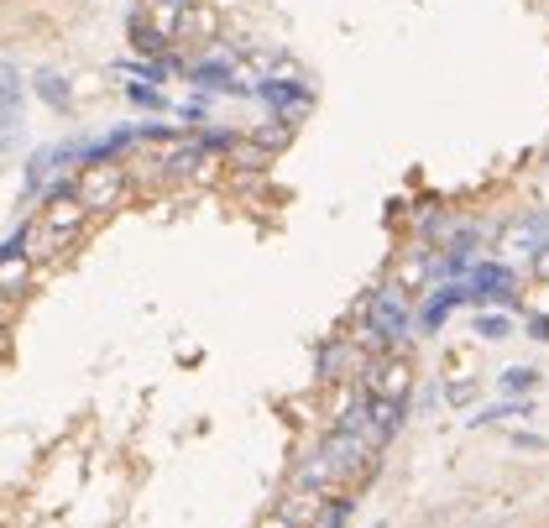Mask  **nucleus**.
Returning <instances> with one entry per match:
<instances>
[{
    "label": "nucleus",
    "mask_w": 549,
    "mask_h": 528,
    "mask_svg": "<svg viewBox=\"0 0 549 528\" xmlns=\"http://www.w3.org/2000/svg\"><path fill=\"white\" fill-rule=\"evenodd\" d=\"M408 330H414V309H408V293L398 283H382L372 298H366V325H361V346L372 351H403Z\"/></svg>",
    "instance_id": "obj_1"
},
{
    "label": "nucleus",
    "mask_w": 549,
    "mask_h": 528,
    "mask_svg": "<svg viewBox=\"0 0 549 528\" xmlns=\"http://www.w3.org/2000/svg\"><path fill=\"white\" fill-rule=\"evenodd\" d=\"M74 189H79V204H84L89 215H95V210H110V204L126 194V173H121V168L95 163V168H84V173H79Z\"/></svg>",
    "instance_id": "obj_2"
},
{
    "label": "nucleus",
    "mask_w": 549,
    "mask_h": 528,
    "mask_svg": "<svg viewBox=\"0 0 549 528\" xmlns=\"http://www.w3.org/2000/svg\"><path fill=\"white\" fill-rule=\"evenodd\" d=\"M466 293H471V304H513V267L476 262L466 272Z\"/></svg>",
    "instance_id": "obj_3"
},
{
    "label": "nucleus",
    "mask_w": 549,
    "mask_h": 528,
    "mask_svg": "<svg viewBox=\"0 0 549 528\" xmlns=\"http://www.w3.org/2000/svg\"><path fill=\"white\" fill-rule=\"evenodd\" d=\"M502 246L508 251H529V257H539V251L549 246V210H529L518 215L508 231H502Z\"/></svg>",
    "instance_id": "obj_4"
},
{
    "label": "nucleus",
    "mask_w": 549,
    "mask_h": 528,
    "mask_svg": "<svg viewBox=\"0 0 549 528\" xmlns=\"http://www.w3.org/2000/svg\"><path fill=\"white\" fill-rule=\"evenodd\" d=\"M398 429H403V403H393V398H372V393H366V445L382 450Z\"/></svg>",
    "instance_id": "obj_5"
},
{
    "label": "nucleus",
    "mask_w": 549,
    "mask_h": 528,
    "mask_svg": "<svg viewBox=\"0 0 549 528\" xmlns=\"http://www.w3.org/2000/svg\"><path fill=\"white\" fill-rule=\"evenodd\" d=\"M455 304H471L466 283H445L440 293H429V298H424V309H419V330H440Z\"/></svg>",
    "instance_id": "obj_6"
},
{
    "label": "nucleus",
    "mask_w": 549,
    "mask_h": 528,
    "mask_svg": "<svg viewBox=\"0 0 549 528\" xmlns=\"http://www.w3.org/2000/svg\"><path fill=\"white\" fill-rule=\"evenodd\" d=\"M325 492H304V487H293L288 497H283V508H278V518L288 523V528H309V523H319V513H325Z\"/></svg>",
    "instance_id": "obj_7"
},
{
    "label": "nucleus",
    "mask_w": 549,
    "mask_h": 528,
    "mask_svg": "<svg viewBox=\"0 0 549 528\" xmlns=\"http://www.w3.org/2000/svg\"><path fill=\"white\" fill-rule=\"evenodd\" d=\"M257 95H262L267 105H278V110H288V116H304V110H309V84L267 79V84H257Z\"/></svg>",
    "instance_id": "obj_8"
},
{
    "label": "nucleus",
    "mask_w": 549,
    "mask_h": 528,
    "mask_svg": "<svg viewBox=\"0 0 549 528\" xmlns=\"http://www.w3.org/2000/svg\"><path fill=\"white\" fill-rule=\"evenodd\" d=\"M434 278V251H424V246H414L408 257L398 262V272H393V283L403 288V293H414V288H424Z\"/></svg>",
    "instance_id": "obj_9"
},
{
    "label": "nucleus",
    "mask_w": 549,
    "mask_h": 528,
    "mask_svg": "<svg viewBox=\"0 0 549 528\" xmlns=\"http://www.w3.org/2000/svg\"><path fill=\"white\" fill-rule=\"evenodd\" d=\"M351 361H356L351 340H330V346H319V382H340Z\"/></svg>",
    "instance_id": "obj_10"
},
{
    "label": "nucleus",
    "mask_w": 549,
    "mask_h": 528,
    "mask_svg": "<svg viewBox=\"0 0 549 528\" xmlns=\"http://www.w3.org/2000/svg\"><path fill=\"white\" fill-rule=\"evenodd\" d=\"M37 95L48 100L53 110H68V100H74V89H68V79H63V74H53V68H42V74H37Z\"/></svg>",
    "instance_id": "obj_11"
},
{
    "label": "nucleus",
    "mask_w": 549,
    "mask_h": 528,
    "mask_svg": "<svg viewBox=\"0 0 549 528\" xmlns=\"http://www.w3.org/2000/svg\"><path fill=\"white\" fill-rule=\"evenodd\" d=\"M63 157H74V147H42V152L32 157V168H27V183H32V189L53 173V163H63Z\"/></svg>",
    "instance_id": "obj_12"
},
{
    "label": "nucleus",
    "mask_w": 549,
    "mask_h": 528,
    "mask_svg": "<svg viewBox=\"0 0 549 528\" xmlns=\"http://www.w3.org/2000/svg\"><path fill=\"white\" fill-rule=\"evenodd\" d=\"M16 100H21V74L11 63H0V116H11Z\"/></svg>",
    "instance_id": "obj_13"
},
{
    "label": "nucleus",
    "mask_w": 549,
    "mask_h": 528,
    "mask_svg": "<svg viewBox=\"0 0 549 528\" xmlns=\"http://www.w3.org/2000/svg\"><path fill=\"white\" fill-rule=\"evenodd\" d=\"M534 382H539V372H534V366H508V372H502V393H508V398H518V393H529Z\"/></svg>",
    "instance_id": "obj_14"
},
{
    "label": "nucleus",
    "mask_w": 549,
    "mask_h": 528,
    "mask_svg": "<svg viewBox=\"0 0 549 528\" xmlns=\"http://www.w3.org/2000/svg\"><path fill=\"white\" fill-rule=\"evenodd\" d=\"M476 335H482V340H508L513 319L508 314H476Z\"/></svg>",
    "instance_id": "obj_15"
},
{
    "label": "nucleus",
    "mask_w": 549,
    "mask_h": 528,
    "mask_svg": "<svg viewBox=\"0 0 549 528\" xmlns=\"http://www.w3.org/2000/svg\"><path fill=\"white\" fill-rule=\"evenodd\" d=\"M346 518H351V497H330L314 528H346Z\"/></svg>",
    "instance_id": "obj_16"
},
{
    "label": "nucleus",
    "mask_w": 549,
    "mask_h": 528,
    "mask_svg": "<svg viewBox=\"0 0 549 528\" xmlns=\"http://www.w3.org/2000/svg\"><path fill=\"white\" fill-rule=\"evenodd\" d=\"M194 168H199V147H178L173 157H163V173H173V178L178 173H194Z\"/></svg>",
    "instance_id": "obj_17"
},
{
    "label": "nucleus",
    "mask_w": 549,
    "mask_h": 528,
    "mask_svg": "<svg viewBox=\"0 0 549 528\" xmlns=\"http://www.w3.org/2000/svg\"><path fill=\"white\" fill-rule=\"evenodd\" d=\"M194 79L204 89H225V84H231V68H225V63H204V68H194Z\"/></svg>",
    "instance_id": "obj_18"
},
{
    "label": "nucleus",
    "mask_w": 549,
    "mask_h": 528,
    "mask_svg": "<svg viewBox=\"0 0 549 528\" xmlns=\"http://www.w3.org/2000/svg\"><path fill=\"white\" fill-rule=\"evenodd\" d=\"M513 413L523 419V413H529V403H502V408H487V413H476L471 424H497V419H513Z\"/></svg>",
    "instance_id": "obj_19"
},
{
    "label": "nucleus",
    "mask_w": 549,
    "mask_h": 528,
    "mask_svg": "<svg viewBox=\"0 0 549 528\" xmlns=\"http://www.w3.org/2000/svg\"><path fill=\"white\" fill-rule=\"evenodd\" d=\"M445 398H450V403H471V398H476V382H450Z\"/></svg>",
    "instance_id": "obj_20"
},
{
    "label": "nucleus",
    "mask_w": 549,
    "mask_h": 528,
    "mask_svg": "<svg viewBox=\"0 0 549 528\" xmlns=\"http://www.w3.org/2000/svg\"><path fill=\"white\" fill-rule=\"evenodd\" d=\"M131 100H136V105H152V110L163 105V95H157V89H142V84H131Z\"/></svg>",
    "instance_id": "obj_21"
},
{
    "label": "nucleus",
    "mask_w": 549,
    "mask_h": 528,
    "mask_svg": "<svg viewBox=\"0 0 549 528\" xmlns=\"http://www.w3.org/2000/svg\"><path fill=\"white\" fill-rule=\"evenodd\" d=\"M529 335H534V340H549V314H534V319H529Z\"/></svg>",
    "instance_id": "obj_22"
},
{
    "label": "nucleus",
    "mask_w": 549,
    "mask_h": 528,
    "mask_svg": "<svg viewBox=\"0 0 549 528\" xmlns=\"http://www.w3.org/2000/svg\"><path fill=\"white\" fill-rule=\"evenodd\" d=\"M513 445H518V450H544L539 434H513Z\"/></svg>",
    "instance_id": "obj_23"
},
{
    "label": "nucleus",
    "mask_w": 549,
    "mask_h": 528,
    "mask_svg": "<svg viewBox=\"0 0 549 528\" xmlns=\"http://www.w3.org/2000/svg\"><path fill=\"white\" fill-rule=\"evenodd\" d=\"M236 157H241V163H246V168H262V152H257V147H241Z\"/></svg>",
    "instance_id": "obj_24"
},
{
    "label": "nucleus",
    "mask_w": 549,
    "mask_h": 528,
    "mask_svg": "<svg viewBox=\"0 0 549 528\" xmlns=\"http://www.w3.org/2000/svg\"><path fill=\"white\" fill-rule=\"evenodd\" d=\"M534 272H539V278H549V246H544L539 257H534Z\"/></svg>",
    "instance_id": "obj_25"
},
{
    "label": "nucleus",
    "mask_w": 549,
    "mask_h": 528,
    "mask_svg": "<svg viewBox=\"0 0 549 528\" xmlns=\"http://www.w3.org/2000/svg\"><path fill=\"white\" fill-rule=\"evenodd\" d=\"M262 528H288V523H283V518H278V513H272V518H267V523H262Z\"/></svg>",
    "instance_id": "obj_26"
}]
</instances>
